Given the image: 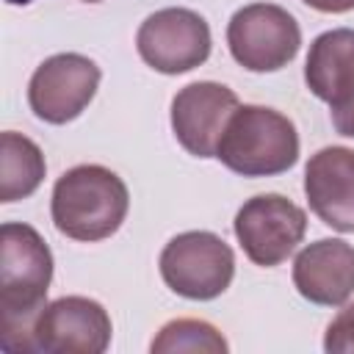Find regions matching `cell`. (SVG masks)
<instances>
[{
	"mask_svg": "<svg viewBox=\"0 0 354 354\" xmlns=\"http://www.w3.org/2000/svg\"><path fill=\"white\" fill-rule=\"evenodd\" d=\"M216 158L241 177H274L299 160L296 124L266 105H238L218 141Z\"/></svg>",
	"mask_w": 354,
	"mask_h": 354,
	"instance_id": "3",
	"label": "cell"
},
{
	"mask_svg": "<svg viewBox=\"0 0 354 354\" xmlns=\"http://www.w3.org/2000/svg\"><path fill=\"white\" fill-rule=\"evenodd\" d=\"M111 315L86 296H61L39 313L33 346L44 354H102L111 343Z\"/></svg>",
	"mask_w": 354,
	"mask_h": 354,
	"instance_id": "10",
	"label": "cell"
},
{
	"mask_svg": "<svg viewBox=\"0 0 354 354\" xmlns=\"http://www.w3.org/2000/svg\"><path fill=\"white\" fill-rule=\"evenodd\" d=\"M324 351L329 354H354V301L346 304L324 335Z\"/></svg>",
	"mask_w": 354,
	"mask_h": 354,
	"instance_id": "16",
	"label": "cell"
},
{
	"mask_svg": "<svg viewBox=\"0 0 354 354\" xmlns=\"http://www.w3.org/2000/svg\"><path fill=\"white\" fill-rule=\"evenodd\" d=\"M301 3H307L310 8L324 11V14H346L354 8V0H301Z\"/></svg>",
	"mask_w": 354,
	"mask_h": 354,
	"instance_id": "17",
	"label": "cell"
},
{
	"mask_svg": "<svg viewBox=\"0 0 354 354\" xmlns=\"http://www.w3.org/2000/svg\"><path fill=\"white\" fill-rule=\"evenodd\" d=\"M296 290L321 307L346 304L354 293V246L343 238H321L293 260Z\"/></svg>",
	"mask_w": 354,
	"mask_h": 354,
	"instance_id": "13",
	"label": "cell"
},
{
	"mask_svg": "<svg viewBox=\"0 0 354 354\" xmlns=\"http://www.w3.org/2000/svg\"><path fill=\"white\" fill-rule=\"evenodd\" d=\"M230 346L224 335L199 318H174L152 340V354H224Z\"/></svg>",
	"mask_w": 354,
	"mask_h": 354,
	"instance_id": "15",
	"label": "cell"
},
{
	"mask_svg": "<svg viewBox=\"0 0 354 354\" xmlns=\"http://www.w3.org/2000/svg\"><path fill=\"white\" fill-rule=\"evenodd\" d=\"M235 108L238 97L232 88L213 80L188 83L171 100L174 138L194 158H216L218 141Z\"/></svg>",
	"mask_w": 354,
	"mask_h": 354,
	"instance_id": "11",
	"label": "cell"
},
{
	"mask_svg": "<svg viewBox=\"0 0 354 354\" xmlns=\"http://www.w3.org/2000/svg\"><path fill=\"white\" fill-rule=\"evenodd\" d=\"M8 6H28V3H33V0H6Z\"/></svg>",
	"mask_w": 354,
	"mask_h": 354,
	"instance_id": "18",
	"label": "cell"
},
{
	"mask_svg": "<svg viewBox=\"0 0 354 354\" xmlns=\"http://www.w3.org/2000/svg\"><path fill=\"white\" fill-rule=\"evenodd\" d=\"M210 44L205 17L191 8H160L149 14L136 33L138 55L163 75H183L202 66L210 55Z\"/></svg>",
	"mask_w": 354,
	"mask_h": 354,
	"instance_id": "7",
	"label": "cell"
},
{
	"mask_svg": "<svg viewBox=\"0 0 354 354\" xmlns=\"http://www.w3.org/2000/svg\"><path fill=\"white\" fill-rule=\"evenodd\" d=\"M100 66L80 53H58L36 66L28 83L30 111L50 124L77 119L94 100L100 86Z\"/></svg>",
	"mask_w": 354,
	"mask_h": 354,
	"instance_id": "8",
	"label": "cell"
},
{
	"mask_svg": "<svg viewBox=\"0 0 354 354\" xmlns=\"http://www.w3.org/2000/svg\"><path fill=\"white\" fill-rule=\"evenodd\" d=\"M130 207L122 177L105 166L83 163L64 171L53 188V224L61 235L83 243L111 238Z\"/></svg>",
	"mask_w": 354,
	"mask_h": 354,
	"instance_id": "2",
	"label": "cell"
},
{
	"mask_svg": "<svg viewBox=\"0 0 354 354\" xmlns=\"http://www.w3.org/2000/svg\"><path fill=\"white\" fill-rule=\"evenodd\" d=\"M160 277L183 299L210 301L235 277V254L224 238L205 230L174 235L160 252Z\"/></svg>",
	"mask_w": 354,
	"mask_h": 354,
	"instance_id": "4",
	"label": "cell"
},
{
	"mask_svg": "<svg viewBox=\"0 0 354 354\" xmlns=\"http://www.w3.org/2000/svg\"><path fill=\"white\" fill-rule=\"evenodd\" d=\"M310 210L337 232H354V149L324 147L304 166Z\"/></svg>",
	"mask_w": 354,
	"mask_h": 354,
	"instance_id": "12",
	"label": "cell"
},
{
	"mask_svg": "<svg viewBox=\"0 0 354 354\" xmlns=\"http://www.w3.org/2000/svg\"><path fill=\"white\" fill-rule=\"evenodd\" d=\"M53 282V252L44 238L17 221L0 227V348L36 351L33 324Z\"/></svg>",
	"mask_w": 354,
	"mask_h": 354,
	"instance_id": "1",
	"label": "cell"
},
{
	"mask_svg": "<svg viewBox=\"0 0 354 354\" xmlns=\"http://www.w3.org/2000/svg\"><path fill=\"white\" fill-rule=\"evenodd\" d=\"M44 171V155L30 138L14 130L0 136V202L8 205L30 196L41 185Z\"/></svg>",
	"mask_w": 354,
	"mask_h": 354,
	"instance_id": "14",
	"label": "cell"
},
{
	"mask_svg": "<svg viewBox=\"0 0 354 354\" xmlns=\"http://www.w3.org/2000/svg\"><path fill=\"white\" fill-rule=\"evenodd\" d=\"M232 58L249 72H277L288 66L299 47L301 30L290 11L274 3H249L227 25Z\"/></svg>",
	"mask_w": 354,
	"mask_h": 354,
	"instance_id": "5",
	"label": "cell"
},
{
	"mask_svg": "<svg viewBox=\"0 0 354 354\" xmlns=\"http://www.w3.org/2000/svg\"><path fill=\"white\" fill-rule=\"evenodd\" d=\"M243 254L263 268L285 263L307 232V213L282 194H260L241 205L232 221Z\"/></svg>",
	"mask_w": 354,
	"mask_h": 354,
	"instance_id": "6",
	"label": "cell"
},
{
	"mask_svg": "<svg viewBox=\"0 0 354 354\" xmlns=\"http://www.w3.org/2000/svg\"><path fill=\"white\" fill-rule=\"evenodd\" d=\"M307 88L329 105L332 127L354 138V30L335 28L321 33L304 64Z\"/></svg>",
	"mask_w": 354,
	"mask_h": 354,
	"instance_id": "9",
	"label": "cell"
},
{
	"mask_svg": "<svg viewBox=\"0 0 354 354\" xmlns=\"http://www.w3.org/2000/svg\"><path fill=\"white\" fill-rule=\"evenodd\" d=\"M86 3H100V0H86Z\"/></svg>",
	"mask_w": 354,
	"mask_h": 354,
	"instance_id": "19",
	"label": "cell"
}]
</instances>
